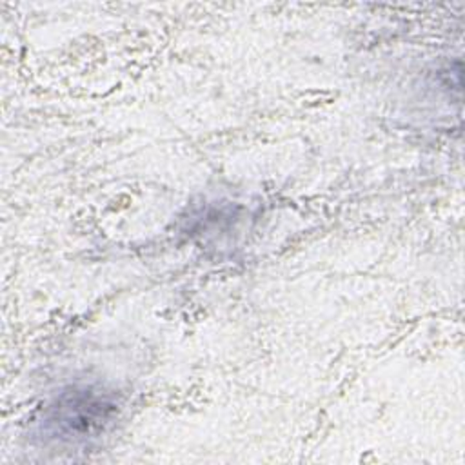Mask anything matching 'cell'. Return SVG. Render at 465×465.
<instances>
[{
	"mask_svg": "<svg viewBox=\"0 0 465 465\" xmlns=\"http://www.w3.org/2000/svg\"><path fill=\"white\" fill-rule=\"evenodd\" d=\"M116 416V401L93 387H71L44 414V430L60 441H85L102 434Z\"/></svg>",
	"mask_w": 465,
	"mask_h": 465,
	"instance_id": "6da1fadb",
	"label": "cell"
}]
</instances>
